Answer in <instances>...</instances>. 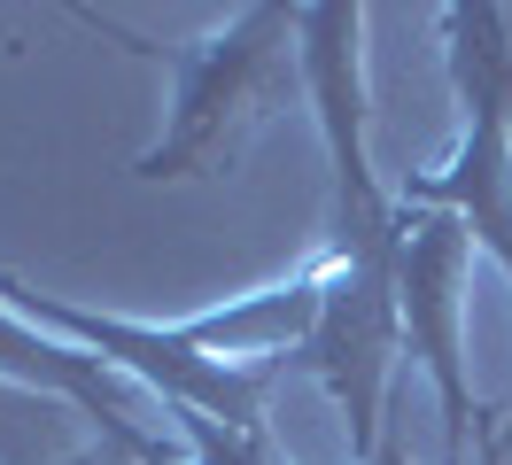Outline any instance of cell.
Segmentation results:
<instances>
[{"instance_id":"1","label":"cell","mask_w":512,"mask_h":465,"mask_svg":"<svg viewBox=\"0 0 512 465\" xmlns=\"http://www.w3.org/2000/svg\"><path fill=\"white\" fill-rule=\"evenodd\" d=\"M132 47L156 55L179 78L171 124H163L156 148L132 163V179H218V171H233L249 155V140L288 101L311 93V78H303V31H295V8H280V0L241 8L202 47H148V39H132Z\"/></svg>"},{"instance_id":"2","label":"cell","mask_w":512,"mask_h":465,"mask_svg":"<svg viewBox=\"0 0 512 465\" xmlns=\"http://www.w3.org/2000/svg\"><path fill=\"white\" fill-rule=\"evenodd\" d=\"M443 24H450V70L466 93V148L443 179H412L396 202L458 210L512 279V8H450ZM505 450L512 419L489 434L481 465H505Z\"/></svg>"},{"instance_id":"3","label":"cell","mask_w":512,"mask_h":465,"mask_svg":"<svg viewBox=\"0 0 512 465\" xmlns=\"http://www.w3.org/2000/svg\"><path fill=\"white\" fill-rule=\"evenodd\" d=\"M466 241L474 225L458 210H427L404 202V256H396V303H404V357L427 365L435 396H443V427H450V465L474 458V427L481 403L466 396V365H458V287H466Z\"/></svg>"},{"instance_id":"4","label":"cell","mask_w":512,"mask_h":465,"mask_svg":"<svg viewBox=\"0 0 512 465\" xmlns=\"http://www.w3.org/2000/svg\"><path fill=\"white\" fill-rule=\"evenodd\" d=\"M0 380L47 388V396H63L78 419H101V442H117V450L140 458V465H187V442H171L179 427H148V419H156V396H148L140 380L109 372L101 357H86L78 341L47 334V326H24L8 303H0Z\"/></svg>"},{"instance_id":"5","label":"cell","mask_w":512,"mask_h":465,"mask_svg":"<svg viewBox=\"0 0 512 465\" xmlns=\"http://www.w3.org/2000/svg\"><path fill=\"white\" fill-rule=\"evenodd\" d=\"M70 411L63 396H39V388H16L0 380V465H55L70 458Z\"/></svg>"},{"instance_id":"6","label":"cell","mask_w":512,"mask_h":465,"mask_svg":"<svg viewBox=\"0 0 512 465\" xmlns=\"http://www.w3.org/2000/svg\"><path fill=\"white\" fill-rule=\"evenodd\" d=\"M171 427L187 442V465H288L264 450V434H233L218 419H194V411H171Z\"/></svg>"},{"instance_id":"7","label":"cell","mask_w":512,"mask_h":465,"mask_svg":"<svg viewBox=\"0 0 512 465\" xmlns=\"http://www.w3.org/2000/svg\"><path fill=\"white\" fill-rule=\"evenodd\" d=\"M357 465H412V450H404V419H396V403H388V427H381V442H373V458H357Z\"/></svg>"},{"instance_id":"8","label":"cell","mask_w":512,"mask_h":465,"mask_svg":"<svg viewBox=\"0 0 512 465\" xmlns=\"http://www.w3.org/2000/svg\"><path fill=\"white\" fill-rule=\"evenodd\" d=\"M55 465H140V458H125L117 442H94V450H70V458H55Z\"/></svg>"}]
</instances>
